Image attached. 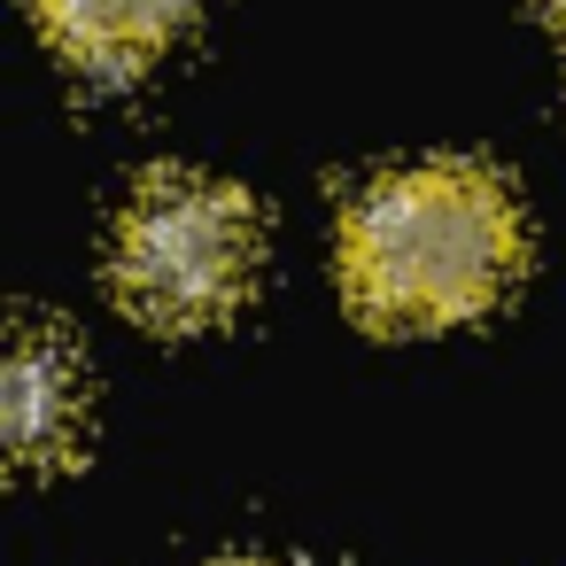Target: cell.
<instances>
[{
    "label": "cell",
    "instance_id": "5b68a950",
    "mask_svg": "<svg viewBox=\"0 0 566 566\" xmlns=\"http://www.w3.org/2000/svg\"><path fill=\"white\" fill-rule=\"evenodd\" d=\"M218 566H287V558H218Z\"/></svg>",
    "mask_w": 566,
    "mask_h": 566
},
{
    "label": "cell",
    "instance_id": "6da1fadb",
    "mask_svg": "<svg viewBox=\"0 0 566 566\" xmlns=\"http://www.w3.org/2000/svg\"><path fill=\"white\" fill-rule=\"evenodd\" d=\"M527 264V226L512 187L473 156L396 164L342 210V295L388 326H458L489 311Z\"/></svg>",
    "mask_w": 566,
    "mask_h": 566
},
{
    "label": "cell",
    "instance_id": "3957f363",
    "mask_svg": "<svg viewBox=\"0 0 566 566\" xmlns=\"http://www.w3.org/2000/svg\"><path fill=\"white\" fill-rule=\"evenodd\" d=\"M78 427H86V373H78L71 334L17 326L9 373H0V434H9V458L24 473L63 465L78 450Z\"/></svg>",
    "mask_w": 566,
    "mask_h": 566
},
{
    "label": "cell",
    "instance_id": "277c9868",
    "mask_svg": "<svg viewBox=\"0 0 566 566\" xmlns=\"http://www.w3.org/2000/svg\"><path fill=\"white\" fill-rule=\"evenodd\" d=\"M187 9L195 0H40V24L78 71L125 78L187 24Z\"/></svg>",
    "mask_w": 566,
    "mask_h": 566
},
{
    "label": "cell",
    "instance_id": "8992f818",
    "mask_svg": "<svg viewBox=\"0 0 566 566\" xmlns=\"http://www.w3.org/2000/svg\"><path fill=\"white\" fill-rule=\"evenodd\" d=\"M543 17H558V24H566V0H543Z\"/></svg>",
    "mask_w": 566,
    "mask_h": 566
},
{
    "label": "cell",
    "instance_id": "7a4b0ae2",
    "mask_svg": "<svg viewBox=\"0 0 566 566\" xmlns=\"http://www.w3.org/2000/svg\"><path fill=\"white\" fill-rule=\"evenodd\" d=\"M256 256H264L256 202L202 171H156L109 233V280L125 311H140L164 334L226 318L249 295Z\"/></svg>",
    "mask_w": 566,
    "mask_h": 566
}]
</instances>
